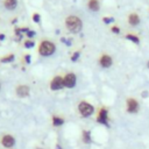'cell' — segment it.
Instances as JSON below:
<instances>
[{
    "label": "cell",
    "instance_id": "6da1fadb",
    "mask_svg": "<svg viewBox=\"0 0 149 149\" xmlns=\"http://www.w3.org/2000/svg\"><path fill=\"white\" fill-rule=\"evenodd\" d=\"M65 28L72 34H78L83 29V21L77 15H69L65 17Z\"/></svg>",
    "mask_w": 149,
    "mask_h": 149
},
{
    "label": "cell",
    "instance_id": "7a4b0ae2",
    "mask_svg": "<svg viewBox=\"0 0 149 149\" xmlns=\"http://www.w3.org/2000/svg\"><path fill=\"white\" fill-rule=\"evenodd\" d=\"M56 51V45L54 42L48 41V40H43L40 42L38 44V54L43 57H48L54 55Z\"/></svg>",
    "mask_w": 149,
    "mask_h": 149
},
{
    "label": "cell",
    "instance_id": "3957f363",
    "mask_svg": "<svg viewBox=\"0 0 149 149\" xmlns=\"http://www.w3.org/2000/svg\"><path fill=\"white\" fill-rule=\"evenodd\" d=\"M78 109H79V113H80L83 116H85V118L92 115V113L94 112V107H93L91 104L86 102V101H81V102H79V105H78Z\"/></svg>",
    "mask_w": 149,
    "mask_h": 149
},
{
    "label": "cell",
    "instance_id": "277c9868",
    "mask_svg": "<svg viewBox=\"0 0 149 149\" xmlns=\"http://www.w3.org/2000/svg\"><path fill=\"white\" fill-rule=\"evenodd\" d=\"M64 86L65 87H69V88H72L76 86V83H77V77L73 72H70V73H66L64 77Z\"/></svg>",
    "mask_w": 149,
    "mask_h": 149
},
{
    "label": "cell",
    "instance_id": "5b68a950",
    "mask_svg": "<svg viewBox=\"0 0 149 149\" xmlns=\"http://www.w3.org/2000/svg\"><path fill=\"white\" fill-rule=\"evenodd\" d=\"M63 87H65V86H64V79H63V77H61V76H55V77L52 78V80L50 81V88H51L52 91H57V90H61V88H63Z\"/></svg>",
    "mask_w": 149,
    "mask_h": 149
},
{
    "label": "cell",
    "instance_id": "8992f818",
    "mask_svg": "<svg viewBox=\"0 0 149 149\" xmlns=\"http://www.w3.org/2000/svg\"><path fill=\"white\" fill-rule=\"evenodd\" d=\"M99 64L102 66V68H109L112 64H113V59L109 55L107 54H102L100 57H99Z\"/></svg>",
    "mask_w": 149,
    "mask_h": 149
},
{
    "label": "cell",
    "instance_id": "52a82bcc",
    "mask_svg": "<svg viewBox=\"0 0 149 149\" xmlns=\"http://www.w3.org/2000/svg\"><path fill=\"white\" fill-rule=\"evenodd\" d=\"M127 111L129 113H136L139 111V102H137V100H135L133 98L127 99Z\"/></svg>",
    "mask_w": 149,
    "mask_h": 149
},
{
    "label": "cell",
    "instance_id": "ba28073f",
    "mask_svg": "<svg viewBox=\"0 0 149 149\" xmlns=\"http://www.w3.org/2000/svg\"><path fill=\"white\" fill-rule=\"evenodd\" d=\"M107 115H108V112H107V109L106 108H101L100 111H99V114H98V116H97V121L99 122V123H102V125H105V126H108V121H107Z\"/></svg>",
    "mask_w": 149,
    "mask_h": 149
},
{
    "label": "cell",
    "instance_id": "9c48e42d",
    "mask_svg": "<svg viewBox=\"0 0 149 149\" xmlns=\"http://www.w3.org/2000/svg\"><path fill=\"white\" fill-rule=\"evenodd\" d=\"M140 22H141V19H140V16H139L137 13H130V14L128 15V23H129L130 26L136 27V26L140 24Z\"/></svg>",
    "mask_w": 149,
    "mask_h": 149
},
{
    "label": "cell",
    "instance_id": "30bf717a",
    "mask_svg": "<svg viewBox=\"0 0 149 149\" xmlns=\"http://www.w3.org/2000/svg\"><path fill=\"white\" fill-rule=\"evenodd\" d=\"M29 87L27 85H19L16 87V94L20 97V98H24V97H28L29 94Z\"/></svg>",
    "mask_w": 149,
    "mask_h": 149
},
{
    "label": "cell",
    "instance_id": "8fae6325",
    "mask_svg": "<svg viewBox=\"0 0 149 149\" xmlns=\"http://www.w3.org/2000/svg\"><path fill=\"white\" fill-rule=\"evenodd\" d=\"M1 143L6 148H12L14 146V143H15V140H14V137L12 135H5V136H2Z\"/></svg>",
    "mask_w": 149,
    "mask_h": 149
},
{
    "label": "cell",
    "instance_id": "7c38bea8",
    "mask_svg": "<svg viewBox=\"0 0 149 149\" xmlns=\"http://www.w3.org/2000/svg\"><path fill=\"white\" fill-rule=\"evenodd\" d=\"M87 7L92 12H98L100 9V2H99V0H88L87 1Z\"/></svg>",
    "mask_w": 149,
    "mask_h": 149
},
{
    "label": "cell",
    "instance_id": "4fadbf2b",
    "mask_svg": "<svg viewBox=\"0 0 149 149\" xmlns=\"http://www.w3.org/2000/svg\"><path fill=\"white\" fill-rule=\"evenodd\" d=\"M3 7L8 10H13L17 7V0H3Z\"/></svg>",
    "mask_w": 149,
    "mask_h": 149
},
{
    "label": "cell",
    "instance_id": "5bb4252c",
    "mask_svg": "<svg viewBox=\"0 0 149 149\" xmlns=\"http://www.w3.org/2000/svg\"><path fill=\"white\" fill-rule=\"evenodd\" d=\"M126 40L135 43V44H139L140 43V37L137 35H134V34H127L126 35Z\"/></svg>",
    "mask_w": 149,
    "mask_h": 149
},
{
    "label": "cell",
    "instance_id": "9a60e30c",
    "mask_svg": "<svg viewBox=\"0 0 149 149\" xmlns=\"http://www.w3.org/2000/svg\"><path fill=\"white\" fill-rule=\"evenodd\" d=\"M14 58H15L14 54H9V55H6V56L1 57L0 58V63H10V62L14 61Z\"/></svg>",
    "mask_w": 149,
    "mask_h": 149
},
{
    "label": "cell",
    "instance_id": "2e32d148",
    "mask_svg": "<svg viewBox=\"0 0 149 149\" xmlns=\"http://www.w3.org/2000/svg\"><path fill=\"white\" fill-rule=\"evenodd\" d=\"M63 122H64V120L62 118H59V116H52V125L54 126H61V125H63Z\"/></svg>",
    "mask_w": 149,
    "mask_h": 149
},
{
    "label": "cell",
    "instance_id": "e0dca14e",
    "mask_svg": "<svg viewBox=\"0 0 149 149\" xmlns=\"http://www.w3.org/2000/svg\"><path fill=\"white\" fill-rule=\"evenodd\" d=\"M23 45H24V48H27V49H31V48L35 47V42H34L33 40H26V41L23 42Z\"/></svg>",
    "mask_w": 149,
    "mask_h": 149
},
{
    "label": "cell",
    "instance_id": "ac0fdd59",
    "mask_svg": "<svg viewBox=\"0 0 149 149\" xmlns=\"http://www.w3.org/2000/svg\"><path fill=\"white\" fill-rule=\"evenodd\" d=\"M83 140H84V142L85 143H90L91 142V134H90V132H83Z\"/></svg>",
    "mask_w": 149,
    "mask_h": 149
},
{
    "label": "cell",
    "instance_id": "d6986e66",
    "mask_svg": "<svg viewBox=\"0 0 149 149\" xmlns=\"http://www.w3.org/2000/svg\"><path fill=\"white\" fill-rule=\"evenodd\" d=\"M79 57H80V51H74L72 54V56H71V61L72 62H77L79 59Z\"/></svg>",
    "mask_w": 149,
    "mask_h": 149
},
{
    "label": "cell",
    "instance_id": "ffe728a7",
    "mask_svg": "<svg viewBox=\"0 0 149 149\" xmlns=\"http://www.w3.org/2000/svg\"><path fill=\"white\" fill-rule=\"evenodd\" d=\"M31 19H33V21H34L35 23H38L40 20H41V15H40L38 13H34V14L31 15Z\"/></svg>",
    "mask_w": 149,
    "mask_h": 149
},
{
    "label": "cell",
    "instance_id": "44dd1931",
    "mask_svg": "<svg viewBox=\"0 0 149 149\" xmlns=\"http://www.w3.org/2000/svg\"><path fill=\"white\" fill-rule=\"evenodd\" d=\"M102 21H104V23L108 24V23L114 22V17H112V16H104V17H102Z\"/></svg>",
    "mask_w": 149,
    "mask_h": 149
},
{
    "label": "cell",
    "instance_id": "7402d4cb",
    "mask_svg": "<svg viewBox=\"0 0 149 149\" xmlns=\"http://www.w3.org/2000/svg\"><path fill=\"white\" fill-rule=\"evenodd\" d=\"M111 31L114 33V34H120L121 29H120L118 26H113V27H111Z\"/></svg>",
    "mask_w": 149,
    "mask_h": 149
},
{
    "label": "cell",
    "instance_id": "603a6c76",
    "mask_svg": "<svg viewBox=\"0 0 149 149\" xmlns=\"http://www.w3.org/2000/svg\"><path fill=\"white\" fill-rule=\"evenodd\" d=\"M35 34H36V33H35L34 30H31V29H30V30H29V31L26 34V36L28 37V40H30L31 37H34V36H35Z\"/></svg>",
    "mask_w": 149,
    "mask_h": 149
},
{
    "label": "cell",
    "instance_id": "cb8c5ba5",
    "mask_svg": "<svg viewBox=\"0 0 149 149\" xmlns=\"http://www.w3.org/2000/svg\"><path fill=\"white\" fill-rule=\"evenodd\" d=\"M30 57H31V56H30L29 54L24 55V61H26V63H27V64H29V63H30Z\"/></svg>",
    "mask_w": 149,
    "mask_h": 149
},
{
    "label": "cell",
    "instance_id": "d4e9b609",
    "mask_svg": "<svg viewBox=\"0 0 149 149\" xmlns=\"http://www.w3.org/2000/svg\"><path fill=\"white\" fill-rule=\"evenodd\" d=\"M143 98H146V97H148V92L147 91H144V92H142V94H141Z\"/></svg>",
    "mask_w": 149,
    "mask_h": 149
},
{
    "label": "cell",
    "instance_id": "484cf974",
    "mask_svg": "<svg viewBox=\"0 0 149 149\" xmlns=\"http://www.w3.org/2000/svg\"><path fill=\"white\" fill-rule=\"evenodd\" d=\"M5 38H6V36L3 34H0V41H3Z\"/></svg>",
    "mask_w": 149,
    "mask_h": 149
},
{
    "label": "cell",
    "instance_id": "4316f807",
    "mask_svg": "<svg viewBox=\"0 0 149 149\" xmlns=\"http://www.w3.org/2000/svg\"><path fill=\"white\" fill-rule=\"evenodd\" d=\"M57 149H62V147H61L59 144H57Z\"/></svg>",
    "mask_w": 149,
    "mask_h": 149
},
{
    "label": "cell",
    "instance_id": "83f0119b",
    "mask_svg": "<svg viewBox=\"0 0 149 149\" xmlns=\"http://www.w3.org/2000/svg\"><path fill=\"white\" fill-rule=\"evenodd\" d=\"M147 68H148V69H149V61H148V62H147Z\"/></svg>",
    "mask_w": 149,
    "mask_h": 149
},
{
    "label": "cell",
    "instance_id": "f1b7e54d",
    "mask_svg": "<svg viewBox=\"0 0 149 149\" xmlns=\"http://www.w3.org/2000/svg\"><path fill=\"white\" fill-rule=\"evenodd\" d=\"M0 87H1V85H0Z\"/></svg>",
    "mask_w": 149,
    "mask_h": 149
}]
</instances>
